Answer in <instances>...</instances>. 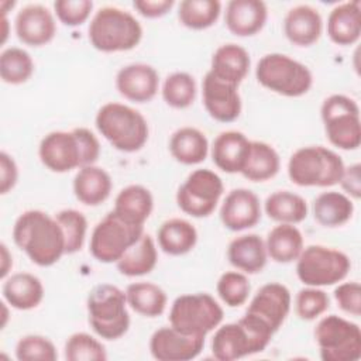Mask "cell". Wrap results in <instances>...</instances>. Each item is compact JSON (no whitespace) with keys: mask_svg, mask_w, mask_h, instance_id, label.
I'll return each instance as SVG.
<instances>
[{"mask_svg":"<svg viewBox=\"0 0 361 361\" xmlns=\"http://www.w3.org/2000/svg\"><path fill=\"white\" fill-rule=\"evenodd\" d=\"M13 240L28 258L39 267H51L65 252V235L56 221L41 210H27L13 227Z\"/></svg>","mask_w":361,"mask_h":361,"instance_id":"1","label":"cell"},{"mask_svg":"<svg viewBox=\"0 0 361 361\" xmlns=\"http://www.w3.org/2000/svg\"><path fill=\"white\" fill-rule=\"evenodd\" d=\"M87 32L93 48L102 52L130 51L142 38L140 21L127 10L113 6H106L96 11Z\"/></svg>","mask_w":361,"mask_h":361,"instance_id":"2","label":"cell"},{"mask_svg":"<svg viewBox=\"0 0 361 361\" xmlns=\"http://www.w3.org/2000/svg\"><path fill=\"white\" fill-rule=\"evenodd\" d=\"M96 127L99 133L118 151H140L148 140V124L144 116L121 103H106L96 114Z\"/></svg>","mask_w":361,"mask_h":361,"instance_id":"3","label":"cell"},{"mask_svg":"<svg viewBox=\"0 0 361 361\" xmlns=\"http://www.w3.org/2000/svg\"><path fill=\"white\" fill-rule=\"evenodd\" d=\"M87 314L93 331L104 340L123 337L130 327L126 292L110 283L94 286L87 295Z\"/></svg>","mask_w":361,"mask_h":361,"instance_id":"4","label":"cell"},{"mask_svg":"<svg viewBox=\"0 0 361 361\" xmlns=\"http://www.w3.org/2000/svg\"><path fill=\"white\" fill-rule=\"evenodd\" d=\"M344 168L341 157L334 151L322 145H310L290 155L288 176L298 186L327 188L340 182Z\"/></svg>","mask_w":361,"mask_h":361,"instance_id":"5","label":"cell"},{"mask_svg":"<svg viewBox=\"0 0 361 361\" xmlns=\"http://www.w3.org/2000/svg\"><path fill=\"white\" fill-rule=\"evenodd\" d=\"M255 78L268 90L286 97L303 96L313 83L312 72L306 65L278 52L267 54L258 61Z\"/></svg>","mask_w":361,"mask_h":361,"instance_id":"6","label":"cell"},{"mask_svg":"<svg viewBox=\"0 0 361 361\" xmlns=\"http://www.w3.org/2000/svg\"><path fill=\"white\" fill-rule=\"evenodd\" d=\"M223 309L209 293L178 296L169 310V323L183 334L206 337L223 320Z\"/></svg>","mask_w":361,"mask_h":361,"instance_id":"7","label":"cell"},{"mask_svg":"<svg viewBox=\"0 0 361 361\" xmlns=\"http://www.w3.org/2000/svg\"><path fill=\"white\" fill-rule=\"evenodd\" d=\"M350 258L338 250L309 245L296 259V275L306 286H329L341 282L350 272Z\"/></svg>","mask_w":361,"mask_h":361,"instance_id":"8","label":"cell"},{"mask_svg":"<svg viewBox=\"0 0 361 361\" xmlns=\"http://www.w3.org/2000/svg\"><path fill=\"white\" fill-rule=\"evenodd\" d=\"M326 137L334 147L345 151L361 144V121L358 104L348 96L331 94L320 109Z\"/></svg>","mask_w":361,"mask_h":361,"instance_id":"9","label":"cell"},{"mask_svg":"<svg viewBox=\"0 0 361 361\" xmlns=\"http://www.w3.org/2000/svg\"><path fill=\"white\" fill-rule=\"evenodd\" d=\"M314 338L323 361H357L361 357L358 324L337 314L324 316L317 323Z\"/></svg>","mask_w":361,"mask_h":361,"instance_id":"10","label":"cell"},{"mask_svg":"<svg viewBox=\"0 0 361 361\" xmlns=\"http://www.w3.org/2000/svg\"><path fill=\"white\" fill-rule=\"evenodd\" d=\"M142 234L144 226L131 224L111 210L94 226L90 235V252L100 262H117Z\"/></svg>","mask_w":361,"mask_h":361,"instance_id":"11","label":"cell"},{"mask_svg":"<svg viewBox=\"0 0 361 361\" xmlns=\"http://www.w3.org/2000/svg\"><path fill=\"white\" fill-rule=\"evenodd\" d=\"M223 190V180L216 172L196 169L179 186L176 203L183 213L192 217H207L214 212Z\"/></svg>","mask_w":361,"mask_h":361,"instance_id":"12","label":"cell"},{"mask_svg":"<svg viewBox=\"0 0 361 361\" xmlns=\"http://www.w3.org/2000/svg\"><path fill=\"white\" fill-rule=\"evenodd\" d=\"M38 155L41 162L52 172L63 173L83 166L82 147L73 130L47 134L39 142Z\"/></svg>","mask_w":361,"mask_h":361,"instance_id":"13","label":"cell"},{"mask_svg":"<svg viewBox=\"0 0 361 361\" xmlns=\"http://www.w3.org/2000/svg\"><path fill=\"white\" fill-rule=\"evenodd\" d=\"M204 345V337L183 334L169 327H161L151 336L149 351L158 361H189L196 358Z\"/></svg>","mask_w":361,"mask_h":361,"instance_id":"14","label":"cell"},{"mask_svg":"<svg viewBox=\"0 0 361 361\" xmlns=\"http://www.w3.org/2000/svg\"><path fill=\"white\" fill-rule=\"evenodd\" d=\"M203 104L212 118L220 123H231L241 113L238 86L223 82L207 72L202 83Z\"/></svg>","mask_w":361,"mask_h":361,"instance_id":"15","label":"cell"},{"mask_svg":"<svg viewBox=\"0 0 361 361\" xmlns=\"http://www.w3.org/2000/svg\"><path fill=\"white\" fill-rule=\"evenodd\" d=\"M290 302V292L285 285L269 282L257 290L245 313L261 319L276 333L289 314Z\"/></svg>","mask_w":361,"mask_h":361,"instance_id":"16","label":"cell"},{"mask_svg":"<svg viewBox=\"0 0 361 361\" xmlns=\"http://www.w3.org/2000/svg\"><path fill=\"white\" fill-rule=\"evenodd\" d=\"M14 28L17 38L31 47L51 42L56 32L52 13L42 4H27L16 16Z\"/></svg>","mask_w":361,"mask_h":361,"instance_id":"17","label":"cell"},{"mask_svg":"<svg viewBox=\"0 0 361 361\" xmlns=\"http://www.w3.org/2000/svg\"><path fill=\"white\" fill-rule=\"evenodd\" d=\"M220 220L231 231H243L254 227L261 220L258 196L245 188L233 189L221 203Z\"/></svg>","mask_w":361,"mask_h":361,"instance_id":"18","label":"cell"},{"mask_svg":"<svg viewBox=\"0 0 361 361\" xmlns=\"http://www.w3.org/2000/svg\"><path fill=\"white\" fill-rule=\"evenodd\" d=\"M116 87L124 99L145 103L155 97L159 87V76L151 65L130 63L117 72Z\"/></svg>","mask_w":361,"mask_h":361,"instance_id":"19","label":"cell"},{"mask_svg":"<svg viewBox=\"0 0 361 361\" xmlns=\"http://www.w3.org/2000/svg\"><path fill=\"white\" fill-rule=\"evenodd\" d=\"M212 353L219 361H234L261 353L248 330L240 323H227L219 327L212 340Z\"/></svg>","mask_w":361,"mask_h":361,"instance_id":"20","label":"cell"},{"mask_svg":"<svg viewBox=\"0 0 361 361\" xmlns=\"http://www.w3.org/2000/svg\"><path fill=\"white\" fill-rule=\"evenodd\" d=\"M268 18L267 4L261 0H231L227 3L224 21L237 37H251L259 32Z\"/></svg>","mask_w":361,"mask_h":361,"instance_id":"21","label":"cell"},{"mask_svg":"<svg viewBox=\"0 0 361 361\" xmlns=\"http://www.w3.org/2000/svg\"><path fill=\"white\" fill-rule=\"evenodd\" d=\"M251 141L241 131H223L212 145L214 165L227 173H241L248 158Z\"/></svg>","mask_w":361,"mask_h":361,"instance_id":"22","label":"cell"},{"mask_svg":"<svg viewBox=\"0 0 361 361\" xmlns=\"http://www.w3.org/2000/svg\"><path fill=\"white\" fill-rule=\"evenodd\" d=\"M323 30V20L317 8L309 4L292 7L283 20V32L286 38L299 47L314 44Z\"/></svg>","mask_w":361,"mask_h":361,"instance_id":"23","label":"cell"},{"mask_svg":"<svg viewBox=\"0 0 361 361\" xmlns=\"http://www.w3.org/2000/svg\"><path fill=\"white\" fill-rule=\"evenodd\" d=\"M250 65L251 59L247 49L230 42L214 51L209 72L223 82L238 86L247 76Z\"/></svg>","mask_w":361,"mask_h":361,"instance_id":"24","label":"cell"},{"mask_svg":"<svg viewBox=\"0 0 361 361\" xmlns=\"http://www.w3.org/2000/svg\"><path fill=\"white\" fill-rule=\"evenodd\" d=\"M361 34V3L358 0L337 4L327 18V35L337 45H353Z\"/></svg>","mask_w":361,"mask_h":361,"instance_id":"25","label":"cell"},{"mask_svg":"<svg viewBox=\"0 0 361 361\" xmlns=\"http://www.w3.org/2000/svg\"><path fill=\"white\" fill-rule=\"evenodd\" d=\"M227 258L234 268L245 274H258L268 259L265 241L257 234L238 235L230 241Z\"/></svg>","mask_w":361,"mask_h":361,"instance_id":"26","label":"cell"},{"mask_svg":"<svg viewBox=\"0 0 361 361\" xmlns=\"http://www.w3.org/2000/svg\"><path fill=\"white\" fill-rule=\"evenodd\" d=\"M4 300L17 310L37 307L44 299V285L41 279L30 272H17L3 283Z\"/></svg>","mask_w":361,"mask_h":361,"instance_id":"27","label":"cell"},{"mask_svg":"<svg viewBox=\"0 0 361 361\" xmlns=\"http://www.w3.org/2000/svg\"><path fill=\"white\" fill-rule=\"evenodd\" d=\"M111 188L110 175L96 165L79 168L73 178V193L76 199L86 206L103 203L110 196Z\"/></svg>","mask_w":361,"mask_h":361,"instance_id":"28","label":"cell"},{"mask_svg":"<svg viewBox=\"0 0 361 361\" xmlns=\"http://www.w3.org/2000/svg\"><path fill=\"white\" fill-rule=\"evenodd\" d=\"M152 209L154 199L151 192L142 185H128L116 196L113 212L131 224L144 226Z\"/></svg>","mask_w":361,"mask_h":361,"instance_id":"29","label":"cell"},{"mask_svg":"<svg viewBox=\"0 0 361 361\" xmlns=\"http://www.w3.org/2000/svg\"><path fill=\"white\" fill-rule=\"evenodd\" d=\"M171 155L183 165H196L206 159L209 141L206 135L195 127L176 130L169 140Z\"/></svg>","mask_w":361,"mask_h":361,"instance_id":"30","label":"cell"},{"mask_svg":"<svg viewBox=\"0 0 361 361\" xmlns=\"http://www.w3.org/2000/svg\"><path fill=\"white\" fill-rule=\"evenodd\" d=\"M158 245L169 255H183L193 250L197 241L195 226L185 219H169L158 230Z\"/></svg>","mask_w":361,"mask_h":361,"instance_id":"31","label":"cell"},{"mask_svg":"<svg viewBox=\"0 0 361 361\" xmlns=\"http://www.w3.org/2000/svg\"><path fill=\"white\" fill-rule=\"evenodd\" d=\"M265 247L268 257L279 264L296 261L303 250V235L293 224L281 223L275 226L267 235Z\"/></svg>","mask_w":361,"mask_h":361,"instance_id":"32","label":"cell"},{"mask_svg":"<svg viewBox=\"0 0 361 361\" xmlns=\"http://www.w3.org/2000/svg\"><path fill=\"white\" fill-rule=\"evenodd\" d=\"M353 213V200L341 192H323L313 200V217L323 227L343 226Z\"/></svg>","mask_w":361,"mask_h":361,"instance_id":"33","label":"cell"},{"mask_svg":"<svg viewBox=\"0 0 361 361\" xmlns=\"http://www.w3.org/2000/svg\"><path fill=\"white\" fill-rule=\"evenodd\" d=\"M158 261V252L154 238L144 233L123 257L116 262L120 274L126 276H142L149 274Z\"/></svg>","mask_w":361,"mask_h":361,"instance_id":"34","label":"cell"},{"mask_svg":"<svg viewBox=\"0 0 361 361\" xmlns=\"http://www.w3.org/2000/svg\"><path fill=\"white\" fill-rule=\"evenodd\" d=\"M281 166L275 148L262 141H251L248 158L241 175L251 182H264L274 178Z\"/></svg>","mask_w":361,"mask_h":361,"instance_id":"35","label":"cell"},{"mask_svg":"<svg viewBox=\"0 0 361 361\" xmlns=\"http://www.w3.org/2000/svg\"><path fill=\"white\" fill-rule=\"evenodd\" d=\"M127 305L145 317L161 316L166 307L165 290L152 282H134L126 289Z\"/></svg>","mask_w":361,"mask_h":361,"instance_id":"36","label":"cell"},{"mask_svg":"<svg viewBox=\"0 0 361 361\" xmlns=\"http://www.w3.org/2000/svg\"><path fill=\"white\" fill-rule=\"evenodd\" d=\"M264 210L269 219L285 224L300 223L307 216L306 200L289 190L271 193L264 203Z\"/></svg>","mask_w":361,"mask_h":361,"instance_id":"37","label":"cell"},{"mask_svg":"<svg viewBox=\"0 0 361 361\" xmlns=\"http://www.w3.org/2000/svg\"><path fill=\"white\" fill-rule=\"evenodd\" d=\"M221 13L219 0H183L178 7V18L190 30H206L212 27Z\"/></svg>","mask_w":361,"mask_h":361,"instance_id":"38","label":"cell"},{"mask_svg":"<svg viewBox=\"0 0 361 361\" xmlns=\"http://www.w3.org/2000/svg\"><path fill=\"white\" fill-rule=\"evenodd\" d=\"M34 73L31 55L18 47L6 48L0 55V78L8 85H21Z\"/></svg>","mask_w":361,"mask_h":361,"instance_id":"39","label":"cell"},{"mask_svg":"<svg viewBox=\"0 0 361 361\" xmlns=\"http://www.w3.org/2000/svg\"><path fill=\"white\" fill-rule=\"evenodd\" d=\"M162 99L173 109L189 107L196 97V82L188 72H173L162 85Z\"/></svg>","mask_w":361,"mask_h":361,"instance_id":"40","label":"cell"},{"mask_svg":"<svg viewBox=\"0 0 361 361\" xmlns=\"http://www.w3.org/2000/svg\"><path fill=\"white\" fill-rule=\"evenodd\" d=\"M55 219L59 223L65 235V252H78L83 247L87 231V220L85 214L75 209H65L58 212L55 214Z\"/></svg>","mask_w":361,"mask_h":361,"instance_id":"41","label":"cell"},{"mask_svg":"<svg viewBox=\"0 0 361 361\" xmlns=\"http://www.w3.org/2000/svg\"><path fill=\"white\" fill-rule=\"evenodd\" d=\"M65 358L68 361H104L107 354L104 345L87 333H75L65 343Z\"/></svg>","mask_w":361,"mask_h":361,"instance_id":"42","label":"cell"},{"mask_svg":"<svg viewBox=\"0 0 361 361\" xmlns=\"http://www.w3.org/2000/svg\"><path fill=\"white\" fill-rule=\"evenodd\" d=\"M217 295L228 307H238L244 305L250 296V281L238 271L224 272L217 281Z\"/></svg>","mask_w":361,"mask_h":361,"instance_id":"43","label":"cell"},{"mask_svg":"<svg viewBox=\"0 0 361 361\" xmlns=\"http://www.w3.org/2000/svg\"><path fill=\"white\" fill-rule=\"evenodd\" d=\"M16 357L20 361H55L58 358L54 343L38 334H28L18 340Z\"/></svg>","mask_w":361,"mask_h":361,"instance_id":"44","label":"cell"},{"mask_svg":"<svg viewBox=\"0 0 361 361\" xmlns=\"http://www.w3.org/2000/svg\"><path fill=\"white\" fill-rule=\"evenodd\" d=\"M329 306V295L316 286L300 289L295 298V310L302 320H314L323 314Z\"/></svg>","mask_w":361,"mask_h":361,"instance_id":"45","label":"cell"},{"mask_svg":"<svg viewBox=\"0 0 361 361\" xmlns=\"http://www.w3.org/2000/svg\"><path fill=\"white\" fill-rule=\"evenodd\" d=\"M92 8L93 3L90 0H56L54 3L58 20L68 27L83 24L89 18Z\"/></svg>","mask_w":361,"mask_h":361,"instance_id":"46","label":"cell"},{"mask_svg":"<svg viewBox=\"0 0 361 361\" xmlns=\"http://www.w3.org/2000/svg\"><path fill=\"white\" fill-rule=\"evenodd\" d=\"M338 307L353 316L361 314V286L358 282H343L334 289Z\"/></svg>","mask_w":361,"mask_h":361,"instance_id":"47","label":"cell"},{"mask_svg":"<svg viewBox=\"0 0 361 361\" xmlns=\"http://www.w3.org/2000/svg\"><path fill=\"white\" fill-rule=\"evenodd\" d=\"M73 131L76 133V135L79 138V142H80V147H82L83 166L94 165V162L97 161V158L100 155L99 140L96 138V135L89 128L78 127V128H73Z\"/></svg>","mask_w":361,"mask_h":361,"instance_id":"48","label":"cell"},{"mask_svg":"<svg viewBox=\"0 0 361 361\" xmlns=\"http://www.w3.org/2000/svg\"><path fill=\"white\" fill-rule=\"evenodd\" d=\"M18 179V168L11 155L0 152V193L6 195L11 190Z\"/></svg>","mask_w":361,"mask_h":361,"instance_id":"49","label":"cell"},{"mask_svg":"<svg viewBox=\"0 0 361 361\" xmlns=\"http://www.w3.org/2000/svg\"><path fill=\"white\" fill-rule=\"evenodd\" d=\"M173 4V0H135L133 7L145 18H158L165 16Z\"/></svg>","mask_w":361,"mask_h":361,"instance_id":"50","label":"cell"},{"mask_svg":"<svg viewBox=\"0 0 361 361\" xmlns=\"http://www.w3.org/2000/svg\"><path fill=\"white\" fill-rule=\"evenodd\" d=\"M345 193H348L354 199H360L361 196V165L353 164L344 168L343 176L338 182Z\"/></svg>","mask_w":361,"mask_h":361,"instance_id":"51","label":"cell"},{"mask_svg":"<svg viewBox=\"0 0 361 361\" xmlns=\"http://www.w3.org/2000/svg\"><path fill=\"white\" fill-rule=\"evenodd\" d=\"M0 258H1V272L0 276L4 279L10 271V268L13 267V257L7 248V245L4 243L0 244Z\"/></svg>","mask_w":361,"mask_h":361,"instance_id":"52","label":"cell"},{"mask_svg":"<svg viewBox=\"0 0 361 361\" xmlns=\"http://www.w3.org/2000/svg\"><path fill=\"white\" fill-rule=\"evenodd\" d=\"M16 6L14 1H0V11H1V16H6L7 14V10L8 8H13Z\"/></svg>","mask_w":361,"mask_h":361,"instance_id":"53","label":"cell"},{"mask_svg":"<svg viewBox=\"0 0 361 361\" xmlns=\"http://www.w3.org/2000/svg\"><path fill=\"white\" fill-rule=\"evenodd\" d=\"M1 24H3V41H1V42H4L6 38H7V34H8V30H7L8 21H7V17H6V16H1Z\"/></svg>","mask_w":361,"mask_h":361,"instance_id":"54","label":"cell"},{"mask_svg":"<svg viewBox=\"0 0 361 361\" xmlns=\"http://www.w3.org/2000/svg\"><path fill=\"white\" fill-rule=\"evenodd\" d=\"M1 307H3V322H1V329L6 326V322H7V307L4 303H1Z\"/></svg>","mask_w":361,"mask_h":361,"instance_id":"55","label":"cell"}]
</instances>
